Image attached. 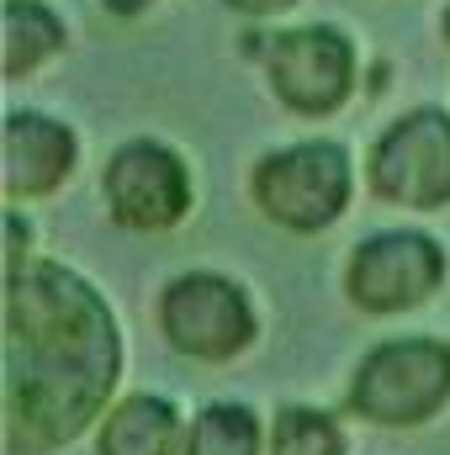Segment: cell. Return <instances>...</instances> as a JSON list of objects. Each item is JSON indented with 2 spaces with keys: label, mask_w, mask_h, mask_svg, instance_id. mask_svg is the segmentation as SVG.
Returning <instances> with one entry per match:
<instances>
[{
  "label": "cell",
  "mask_w": 450,
  "mask_h": 455,
  "mask_svg": "<svg viewBox=\"0 0 450 455\" xmlns=\"http://www.w3.org/2000/svg\"><path fill=\"white\" fill-rule=\"evenodd\" d=\"M233 11H244V16H281L286 5H297V0H223Z\"/></svg>",
  "instance_id": "obj_14"
},
{
  "label": "cell",
  "mask_w": 450,
  "mask_h": 455,
  "mask_svg": "<svg viewBox=\"0 0 450 455\" xmlns=\"http://www.w3.org/2000/svg\"><path fill=\"white\" fill-rule=\"evenodd\" d=\"M75 164V132L53 116L11 112L5 122V191L11 196H43L53 191Z\"/></svg>",
  "instance_id": "obj_9"
},
{
  "label": "cell",
  "mask_w": 450,
  "mask_h": 455,
  "mask_svg": "<svg viewBox=\"0 0 450 455\" xmlns=\"http://www.w3.org/2000/svg\"><path fill=\"white\" fill-rule=\"evenodd\" d=\"M371 191L392 207L435 212L450 202V116L408 112L371 148Z\"/></svg>",
  "instance_id": "obj_5"
},
{
  "label": "cell",
  "mask_w": 450,
  "mask_h": 455,
  "mask_svg": "<svg viewBox=\"0 0 450 455\" xmlns=\"http://www.w3.org/2000/svg\"><path fill=\"white\" fill-rule=\"evenodd\" d=\"M450 397V349L435 339H392L371 349L355 371L350 408L371 424L408 429L440 413Z\"/></svg>",
  "instance_id": "obj_2"
},
{
  "label": "cell",
  "mask_w": 450,
  "mask_h": 455,
  "mask_svg": "<svg viewBox=\"0 0 450 455\" xmlns=\"http://www.w3.org/2000/svg\"><path fill=\"white\" fill-rule=\"evenodd\" d=\"M107 202L122 228H175L191 207V175L165 143H122L107 164Z\"/></svg>",
  "instance_id": "obj_8"
},
{
  "label": "cell",
  "mask_w": 450,
  "mask_h": 455,
  "mask_svg": "<svg viewBox=\"0 0 450 455\" xmlns=\"http://www.w3.org/2000/svg\"><path fill=\"white\" fill-rule=\"evenodd\" d=\"M446 43H450V5H446Z\"/></svg>",
  "instance_id": "obj_16"
},
{
  "label": "cell",
  "mask_w": 450,
  "mask_h": 455,
  "mask_svg": "<svg viewBox=\"0 0 450 455\" xmlns=\"http://www.w3.org/2000/svg\"><path fill=\"white\" fill-rule=\"evenodd\" d=\"M270 455H344V435L329 413L318 408H286L276 419Z\"/></svg>",
  "instance_id": "obj_13"
},
{
  "label": "cell",
  "mask_w": 450,
  "mask_h": 455,
  "mask_svg": "<svg viewBox=\"0 0 450 455\" xmlns=\"http://www.w3.org/2000/svg\"><path fill=\"white\" fill-rule=\"evenodd\" d=\"M249 53L265 59L270 91L281 96V107L302 116L334 112L355 85V48L334 27H297V32L249 37Z\"/></svg>",
  "instance_id": "obj_4"
},
{
  "label": "cell",
  "mask_w": 450,
  "mask_h": 455,
  "mask_svg": "<svg viewBox=\"0 0 450 455\" xmlns=\"http://www.w3.org/2000/svg\"><path fill=\"white\" fill-rule=\"evenodd\" d=\"M254 207L270 223L292 228V233H318L344 212L350 202V159L339 143H297V148H276L270 159L254 164Z\"/></svg>",
  "instance_id": "obj_3"
},
{
  "label": "cell",
  "mask_w": 450,
  "mask_h": 455,
  "mask_svg": "<svg viewBox=\"0 0 450 455\" xmlns=\"http://www.w3.org/2000/svg\"><path fill=\"white\" fill-rule=\"evenodd\" d=\"M101 455H175V408L165 397H127L101 424Z\"/></svg>",
  "instance_id": "obj_10"
},
{
  "label": "cell",
  "mask_w": 450,
  "mask_h": 455,
  "mask_svg": "<svg viewBox=\"0 0 450 455\" xmlns=\"http://www.w3.org/2000/svg\"><path fill=\"white\" fill-rule=\"evenodd\" d=\"M107 5H112L117 16H138V11H149L154 0H107Z\"/></svg>",
  "instance_id": "obj_15"
},
{
  "label": "cell",
  "mask_w": 450,
  "mask_h": 455,
  "mask_svg": "<svg viewBox=\"0 0 450 455\" xmlns=\"http://www.w3.org/2000/svg\"><path fill=\"white\" fill-rule=\"evenodd\" d=\"M186 455H260V424L254 413L233 408V403H213L197 413Z\"/></svg>",
  "instance_id": "obj_12"
},
{
  "label": "cell",
  "mask_w": 450,
  "mask_h": 455,
  "mask_svg": "<svg viewBox=\"0 0 450 455\" xmlns=\"http://www.w3.org/2000/svg\"><path fill=\"white\" fill-rule=\"evenodd\" d=\"M159 323H165V339L191 360H233L254 339V313H249L244 291L207 270L170 281V291L159 302Z\"/></svg>",
  "instance_id": "obj_7"
},
{
  "label": "cell",
  "mask_w": 450,
  "mask_h": 455,
  "mask_svg": "<svg viewBox=\"0 0 450 455\" xmlns=\"http://www.w3.org/2000/svg\"><path fill=\"white\" fill-rule=\"evenodd\" d=\"M64 48V21L43 0H5V75L21 80Z\"/></svg>",
  "instance_id": "obj_11"
},
{
  "label": "cell",
  "mask_w": 450,
  "mask_h": 455,
  "mask_svg": "<svg viewBox=\"0 0 450 455\" xmlns=\"http://www.w3.org/2000/svg\"><path fill=\"white\" fill-rule=\"evenodd\" d=\"M446 281V254L435 238L424 233H408V228H392V233H376L355 249L350 270H344V291L355 307L366 313H403V307H419L424 297H435Z\"/></svg>",
  "instance_id": "obj_6"
},
{
  "label": "cell",
  "mask_w": 450,
  "mask_h": 455,
  "mask_svg": "<svg viewBox=\"0 0 450 455\" xmlns=\"http://www.w3.org/2000/svg\"><path fill=\"white\" fill-rule=\"evenodd\" d=\"M122 344L107 302L64 265H21L5 291V435L16 455L69 445L112 397Z\"/></svg>",
  "instance_id": "obj_1"
}]
</instances>
